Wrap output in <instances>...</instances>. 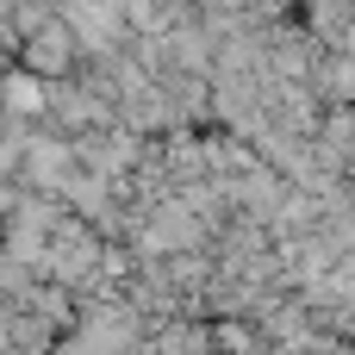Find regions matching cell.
<instances>
[{
    "mask_svg": "<svg viewBox=\"0 0 355 355\" xmlns=\"http://www.w3.org/2000/svg\"><path fill=\"white\" fill-rule=\"evenodd\" d=\"M69 56H75V44H69L62 31H37V37L25 44V62H31V69H44V75L69 69Z\"/></svg>",
    "mask_w": 355,
    "mask_h": 355,
    "instance_id": "6da1fadb",
    "label": "cell"
}]
</instances>
